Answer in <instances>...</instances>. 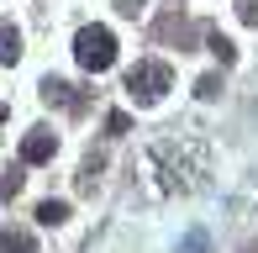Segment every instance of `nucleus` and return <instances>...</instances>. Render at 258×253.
Wrapping results in <instances>:
<instances>
[{
  "instance_id": "0eeeda50",
  "label": "nucleus",
  "mask_w": 258,
  "mask_h": 253,
  "mask_svg": "<svg viewBox=\"0 0 258 253\" xmlns=\"http://www.w3.org/2000/svg\"><path fill=\"white\" fill-rule=\"evenodd\" d=\"M37 222H42V227H63V222H69V201H42V206H37Z\"/></svg>"
},
{
  "instance_id": "7ed1b4c3",
  "label": "nucleus",
  "mask_w": 258,
  "mask_h": 253,
  "mask_svg": "<svg viewBox=\"0 0 258 253\" xmlns=\"http://www.w3.org/2000/svg\"><path fill=\"white\" fill-rule=\"evenodd\" d=\"M53 153H58V137H53V132H42V126L21 137V164H48Z\"/></svg>"
},
{
  "instance_id": "9d476101",
  "label": "nucleus",
  "mask_w": 258,
  "mask_h": 253,
  "mask_svg": "<svg viewBox=\"0 0 258 253\" xmlns=\"http://www.w3.org/2000/svg\"><path fill=\"white\" fill-rule=\"evenodd\" d=\"M21 179H27V174H21V169H11V174H6V179H0V201H11V195H16V190H21Z\"/></svg>"
},
{
  "instance_id": "1a4fd4ad",
  "label": "nucleus",
  "mask_w": 258,
  "mask_h": 253,
  "mask_svg": "<svg viewBox=\"0 0 258 253\" xmlns=\"http://www.w3.org/2000/svg\"><path fill=\"white\" fill-rule=\"evenodd\" d=\"M195 95H201V100H216L221 95V74H201V79H195Z\"/></svg>"
},
{
  "instance_id": "f8f14e48",
  "label": "nucleus",
  "mask_w": 258,
  "mask_h": 253,
  "mask_svg": "<svg viewBox=\"0 0 258 253\" xmlns=\"http://www.w3.org/2000/svg\"><path fill=\"white\" fill-rule=\"evenodd\" d=\"M237 16L248 21V27H258V0H242V6H237Z\"/></svg>"
},
{
  "instance_id": "423d86ee",
  "label": "nucleus",
  "mask_w": 258,
  "mask_h": 253,
  "mask_svg": "<svg viewBox=\"0 0 258 253\" xmlns=\"http://www.w3.org/2000/svg\"><path fill=\"white\" fill-rule=\"evenodd\" d=\"M21 58V32L11 21H0V64H16Z\"/></svg>"
},
{
  "instance_id": "f257e3e1",
  "label": "nucleus",
  "mask_w": 258,
  "mask_h": 253,
  "mask_svg": "<svg viewBox=\"0 0 258 253\" xmlns=\"http://www.w3.org/2000/svg\"><path fill=\"white\" fill-rule=\"evenodd\" d=\"M74 58H79V69H90V74H105V69L116 64L111 27H79L74 32Z\"/></svg>"
},
{
  "instance_id": "4468645a",
  "label": "nucleus",
  "mask_w": 258,
  "mask_h": 253,
  "mask_svg": "<svg viewBox=\"0 0 258 253\" xmlns=\"http://www.w3.org/2000/svg\"><path fill=\"white\" fill-rule=\"evenodd\" d=\"M143 11V0H121V16H137Z\"/></svg>"
},
{
  "instance_id": "20e7f679",
  "label": "nucleus",
  "mask_w": 258,
  "mask_h": 253,
  "mask_svg": "<svg viewBox=\"0 0 258 253\" xmlns=\"http://www.w3.org/2000/svg\"><path fill=\"white\" fill-rule=\"evenodd\" d=\"M0 253H37V243H32L27 227H6L0 232Z\"/></svg>"
},
{
  "instance_id": "f03ea898",
  "label": "nucleus",
  "mask_w": 258,
  "mask_h": 253,
  "mask_svg": "<svg viewBox=\"0 0 258 253\" xmlns=\"http://www.w3.org/2000/svg\"><path fill=\"white\" fill-rule=\"evenodd\" d=\"M169 85H174V69L169 64H137V69H126V90H132V95L143 90L148 100H158Z\"/></svg>"
},
{
  "instance_id": "39448f33",
  "label": "nucleus",
  "mask_w": 258,
  "mask_h": 253,
  "mask_svg": "<svg viewBox=\"0 0 258 253\" xmlns=\"http://www.w3.org/2000/svg\"><path fill=\"white\" fill-rule=\"evenodd\" d=\"M42 100L48 106H74V85L69 79H42Z\"/></svg>"
},
{
  "instance_id": "ddd939ff",
  "label": "nucleus",
  "mask_w": 258,
  "mask_h": 253,
  "mask_svg": "<svg viewBox=\"0 0 258 253\" xmlns=\"http://www.w3.org/2000/svg\"><path fill=\"white\" fill-rule=\"evenodd\" d=\"M184 253H206V237H201V232H195V237H190V243H184Z\"/></svg>"
},
{
  "instance_id": "6e6552de",
  "label": "nucleus",
  "mask_w": 258,
  "mask_h": 253,
  "mask_svg": "<svg viewBox=\"0 0 258 253\" xmlns=\"http://www.w3.org/2000/svg\"><path fill=\"white\" fill-rule=\"evenodd\" d=\"M206 48L216 53L221 64H232V58H237V48H232V37H221V32H211V37H206Z\"/></svg>"
},
{
  "instance_id": "9b49d317",
  "label": "nucleus",
  "mask_w": 258,
  "mask_h": 253,
  "mask_svg": "<svg viewBox=\"0 0 258 253\" xmlns=\"http://www.w3.org/2000/svg\"><path fill=\"white\" fill-rule=\"evenodd\" d=\"M105 126L121 137V132H132V116H126V111H111V116H105Z\"/></svg>"
}]
</instances>
